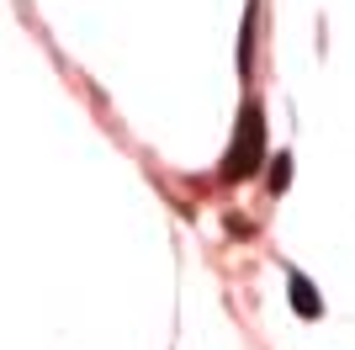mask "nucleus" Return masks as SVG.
<instances>
[{
  "label": "nucleus",
  "instance_id": "f03ea898",
  "mask_svg": "<svg viewBox=\"0 0 355 350\" xmlns=\"http://www.w3.org/2000/svg\"><path fill=\"white\" fill-rule=\"evenodd\" d=\"M292 303H297V313H302V319H318V297H313L308 276H292Z\"/></svg>",
  "mask_w": 355,
  "mask_h": 350
},
{
  "label": "nucleus",
  "instance_id": "f257e3e1",
  "mask_svg": "<svg viewBox=\"0 0 355 350\" xmlns=\"http://www.w3.org/2000/svg\"><path fill=\"white\" fill-rule=\"evenodd\" d=\"M260 154H266V117H260V106L250 101L239 112V133H234V149H228L223 175H228V181H244L250 170H260Z\"/></svg>",
  "mask_w": 355,
  "mask_h": 350
},
{
  "label": "nucleus",
  "instance_id": "20e7f679",
  "mask_svg": "<svg viewBox=\"0 0 355 350\" xmlns=\"http://www.w3.org/2000/svg\"><path fill=\"white\" fill-rule=\"evenodd\" d=\"M276 170H270V191H282L286 181H292V154H282V160H270Z\"/></svg>",
  "mask_w": 355,
  "mask_h": 350
},
{
  "label": "nucleus",
  "instance_id": "7ed1b4c3",
  "mask_svg": "<svg viewBox=\"0 0 355 350\" xmlns=\"http://www.w3.org/2000/svg\"><path fill=\"white\" fill-rule=\"evenodd\" d=\"M250 48H254V0L244 11V43H239V69H250Z\"/></svg>",
  "mask_w": 355,
  "mask_h": 350
}]
</instances>
